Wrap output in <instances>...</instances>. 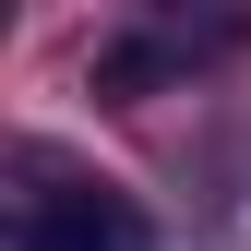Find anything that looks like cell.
I'll use <instances>...</instances> for the list:
<instances>
[{"mask_svg":"<svg viewBox=\"0 0 251 251\" xmlns=\"http://www.w3.org/2000/svg\"><path fill=\"white\" fill-rule=\"evenodd\" d=\"M0 251H155V215L120 192V179L72 168V155H48V144H12Z\"/></svg>","mask_w":251,"mask_h":251,"instance_id":"cell-1","label":"cell"}]
</instances>
